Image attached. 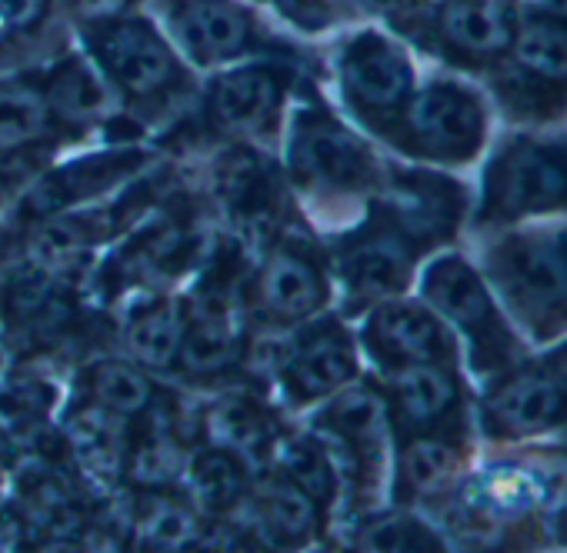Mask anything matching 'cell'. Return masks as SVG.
<instances>
[{
  "mask_svg": "<svg viewBox=\"0 0 567 553\" xmlns=\"http://www.w3.org/2000/svg\"><path fill=\"white\" fill-rule=\"evenodd\" d=\"M567 200V157L550 147L520 144L497 160L491 204L504 213L547 210Z\"/></svg>",
  "mask_w": 567,
  "mask_h": 553,
  "instance_id": "1",
  "label": "cell"
},
{
  "mask_svg": "<svg viewBox=\"0 0 567 553\" xmlns=\"http://www.w3.org/2000/svg\"><path fill=\"white\" fill-rule=\"evenodd\" d=\"M408 124L414 137L444 157H464L481 144V107L461 87H427L408 107Z\"/></svg>",
  "mask_w": 567,
  "mask_h": 553,
  "instance_id": "2",
  "label": "cell"
},
{
  "mask_svg": "<svg viewBox=\"0 0 567 553\" xmlns=\"http://www.w3.org/2000/svg\"><path fill=\"white\" fill-rule=\"evenodd\" d=\"M97 58L107 77L131 94H154L174 74L167 44L147 24L137 21L107 28L97 38Z\"/></svg>",
  "mask_w": 567,
  "mask_h": 553,
  "instance_id": "3",
  "label": "cell"
},
{
  "mask_svg": "<svg viewBox=\"0 0 567 553\" xmlns=\"http://www.w3.org/2000/svg\"><path fill=\"white\" fill-rule=\"evenodd\" d=\"M295 164L305 180L321 187H358L371 174L364 147L324 117H311L298 127Z\"/></svg>",
  "mask_w": 567,
  "mask_h": 553,
  "instance_id": "4",
  "label": "cell"
},
{
  "mask_svg": "<svg viewBox=\"0 0 567 553\" xmlns=\"http://www.w3.org/2000/svg\"><path fill=\"white\" fill-rule=\"evenodd\" d=\"M511 291L534 314L567 311V250L554 240H517L504 257Z\"/></svg>",
  "mask_w": 567,
  "mask_h": 553,
  "instance_id": "5",
  "label": "cell"
},
{
  "mask_svg": "<svg viewBox=\"0 0 567 553\" xmlns=\"http://www.w3.org/2000/svg\"><path fill=\"white\" fill-rule=\"evenodd\" d=\"M348 94L368 111H391L411 91V67L398 48L378 34H364L348 48L344 58Z\"/></svg>",
  "mask_w": 567,
  "mask_h": 553,
  "instance_id": "6",
  "label": "cell"
},
{
  "mask_svg": "<svg viewBox=\"0 0 567 553\" xmlns=\"http://www.w3.org/2000/svg\"><path fill=\"white\" fill-rule=\"evenodd\" d=\"M564 414H567L564 387L537 371L507 380L491 400V420L504 434H537L560 424Z\"/></svg>",
  "mask_w": 567,
  "mask_h": 553,
  "instance_id": "7",
  "label": "cell"
},
{
  "mask_svg": "<svg viewBox=\"0 0 567 553\" xmlns=\"http://www.w3.org/2000/svg\"><path fill=\"white\" fill-rule=\"evenodd\" d=\"M174 31L184 48L204 64L240 54L250 34L247 18L227 0H190L174 18Z\"/></svg>",
  "mask_w": 567,
  "mask_h": 553,
  "instance_id": "8",
  "label": "cell"
},
{
  "mask_svg": "<svg viewBox=\"0 0 567 553\" xmlns=\"http://www.w3.org/2000/svg\"><path fill=\"white\" fill-rule=\"evenodd\" d=\"M371 344L404 364H434L447 351L441 324L414 304L381 307L371 321Z\"/></svg>",
  "mask_w": 567,
  "mask_h": 553,
  "instance_id": "9",
  "label": "cell"
},
{
  "mask_svg": "<svg viewBox=\"0 0 567 553\" xmlns=\"http://www.w3.org/2000/svg\"><path fill=\"white\" fill-rule=\"evenodd\" d=\"M260 301L274 317L298 321L324 304V281L308 257L277 250L260 273Z\"/></svg>",
  "mask_w": 567,
  "mask_h": 553,
  "instance_id": "10",
  "label": "cell"
},
{
  "mask_svg": "<svg viewBox=\"0 0 567 553\" xmlns=\"http://www.w3.org/2000/svg\"><path fill=\"white\" fill-rule=\"evenodd\" d=\"M284 371L298 397H324L354 377L358 361L341 331H318L291 354Z\"/></svg>",
  "mask_w": 567,
  "mask_h": 553,
  "instance_id": "11",
  "label": "cell"
},
{
  "mask_svg": "<svg viewBox=\"0 0 567 553\" xmlns=\"http://www.w3.org/2000/svg\"><path fill=\"white\" fill-rule=\"evenodd\" d=\"M441 34L451 48L477 58L501 54L514 41L511 18L501 0H447L441 11Z\"/></svg>",
  "mask_w": 567,
  "mask_h": 553,
  "instance_id": "12",
  "label": "cell"
},
{
  "mask_svg": "<svg viewBox=\"0 0 567 553\" xmlns=\"http://www.w3.org/2000/svg\"><path fill=\"white\" fill-rule=\"evenodd\" d=\"M431 304L447 314L454 324H461L471 334H484L494 327V311L491 301L481 288V281L474 276V270L454 257L441 260L431 267L427 273V284H424Z\"/></svg>",
  "mask_w": 567,
  "mask_h": 553,
  "instance_id": "13",
  "label": "cell"
},
{
  "mask_svg": "<svg viewBox=\"0 0 567 553\" xmlns=\"http://www.w3.org/2000/svg\"><path fill=\"white\" fill-rule=\"evenodd\" d=\"M277 104V77L267 67H244L217 81L210 94V114L227 131L257 127Z\"/></svg>",
  "mask_w": 567,
  "mask_h": 553,
  "instance_id": "14",
  "label": "cell"
},
{
  "mask_svg": "<svg viewBox=\"0 0 567 553\" xmlns=\"http://www.w3.org/2000/svg\"><path fill=\"white\" fill-rule=\"evenodd\" d=\"M517 64L550 84H567V24L557 18H530L514 34Z\"/></svg>",
  "mask_w": 567,
  "mask_h": 553,
  "instance_id": "15",
  "label": "cell"
},
{
  "mask_svg": "<svg viewBox=\"0 0 567 553\" xmlns=\"http://www.w3.org/2000/svg\"><path fill=\"white\" fill-rule=\"evenodd\" d=\"M257 517L280 543H301L315 530V500L295 483H264L257 493Z\"/></svg>",
  "mask_w": 567,
  "mask_h": 553,
  "instance_id": "16",
  "label": "cell"
},
{
  "mask_svg": "<svg viewBox=\"0 0 567 553\" xmlns=\"http://www.w3.org/2000/svg\"><path fill=\"white\" fill-rule=\"evenodd\" d=\"M134 536L151 550H187L197 543L200 526H197V517L190 507L154 493L137 507Z\"/></svg>",
  "mask_w": 567,
  "mask_h": 553,
  "instance_id": "17",
  "label": "cell"
},
{
  "mask_svg": "<svg viewBox=\"0 0 567 553\" xmlns=\"http://www.w3.org/2000/svg\"><path fill=\"white\" fill-rule=\"evenodd\" d=\"M398 407L411 424H431L437 417H444L454 407L457 387L451 380V374H444L434 364H411L394 387Z\"/></svg>",
  "mask_w": 567,
  "mask_h": 553,
  "instance_id": "18",
  "label": "cell"
},
{
  "mask_svg": "<svg viewBox=\"0 0 567 553\" xmlns=\"http://www.w3.org/2000/svg\"><path fill=\"white\" fill-rule=\"evenodd\" d=\"M94 407L114 417H134L151 407V384L141 371L121 361H104L87 371Z\"/></svg>",
  "mask_w": 567,
  "mask_h": 553,
  "instance_id": "19",
  "label": "cell"
},
{
  "mask_svg": "<svg viewBox=\"0 0 567 553\" xmlns=\"http://www.w3.org/2000/svg\"><path fill=\"white\" fill-rule=\"evenodd\" d=\"M408 276V253L394 240H368L348 257V281L361 294H391Z\"/></svg>",
  "mask_w": 567,
  "mask_h": 553,
  "instance_id": "20",
  "label": "cell"
},
{
  "mask_svg": "<svg viewBox=\"0 0 567 553\" xmlns=\"http://www.w3.org/2000/svg\"><path fill=\"white\" fill-rule=\"evenodd\" d=\"M184 337V324L171 304H151L137 314V321L127 331V347L134 357L147 367H164L177 357Z\"/></svg>",
  "mask_w": 567,
  "mask_h": 553,
  "instance_id": "21",
  "label": "cell"
},
{
  "mask_svg": "<svg viewBox=\"0 0 567 553\" xmlns=\"http://www.w3.org/2000/svg\"><path fill=\"white\" fill-rule=\"evenodd\" d=\"M207 434L220 450L230 453H254L267 440L264 414L244 397H224L207 410Z\"/></svg>",
  "mask_w": 567,
  "mask_h": 553,
  "instance_id": "22",
  "label": "cell"
},
{
  "mask_svg": "<svg viewBox=\"0 0 567 553\" xmlns=\"http://www.w3.org/2000/svg\"><path fill=\"white\" fill-rule=\"evenodd\" d=\"M244 490V470L230 450H207L190 460V493L204 510H227Z\"/></svg>",
  "mask_w": 567,
  "mask_h": 553,
  "instance_id": "23",
  "label": "cell"
},
{
  "mask_svg": "<svg viewBox=\"0 0 567 553\" xmlns=\"http://www.w3.org/2000/svg\"><path fill=\"white\" fill-rule=\"evenodd\" d=\"M177 354L184 357V367L194 371V374L220 371L230 361V354H234V341H230L224 314L197 311V317L187 324V331L181 337V351Z\"/></svg>",
  "mask_w": 567,
  "mask_h": 553,
  "instance_id": "24",
  "label": "cell"
},
{
  "mask_svg": "<svg viewBox=\"0 0 567 553\" xmlns=\"http://www.w3.org/2000/svg\"><path fill=\"white\" fill-rule=\"evenodd\" d=\"M404 483L414 493H437L457 473V453L441 440H414L401 460Z\"/></svg>",
  "mask_w": 567,
  "mask_h": 553,
  "instance_id": "25",
  "label": "cell"
},
{
  "mask_svg": "<svg viewBox=\"0 0 567 553\" xmlns=\"http://www.w3.org/2000/svg\"><path fill=\"white\" fill-rule=\"evenodd\" d=\"M328 424L334 427V434H341L344 440L358 444V447H374L381 440L384 430V414H381V400L368 390H354L344 394L331 410H328Z\"/></svg>",
  "mask_w": 567,
  "mask_h": 553,
  "instance_id": "26",
  "label": "cell"
},
{
  "mask_svg": "<svg viewBox=\"0 0 567 553\" xmlns=\"http://www.w3.org/2000/svg\"><path fill=\"white\" fill-rule=\"evenodd\" d=\"M44 124H48V111L34 91L18 84L0 87V144L14 147L34 140L44 131Z\"/></svg>",
  "mask_w": 567,
  "mask_h": 553,
  "instance_id": "27",
  "label": "cell"
},
{
  "mask_svg": "<svg viewBox=\"0 0 567 553\" xmlns=\"http://www.w3.org/2000/svg\"><path fill=\"white\" fill-rule=\"evenodd\" d=\"M181 467V447L164 427H151L144 437H137L131 450V477L144 487H164L174 480Z\"/></svg>",
  "mask_w": 567,
  "mask_h": 553,
  "instance_id": "28",
  "label": "cell"
},
{
  "mask_svg": "<svg viewBox=\"0 0 567 553\" xmlns=\"http://www.w3.org/2000/svg\"><path fill=\"white\" fill-rule=\"evenodd\" d=\"M107 104V91L104 84H97V77L81 67V64H68L58 81H54V107L68 117V121H91L104 111Z\"/></svg>",
  "mask_w": 567,
  "mask_h": 553,
  "instance_id": "29",
  "label": "cell"
},
{
  "mask_svg": "<svg viewBox=\"0 0 567 553\" xmlns=\"http://www.w3.org/2000/svg\"><path fill=\"white\" fill-rule=\"evenodd\" d=\"M284 470H288L291 483L301 487L311 500H331L334 493V470L324 450L315 444H291L284 453Z\"/></svg>",
  "mask_w": 567,
  "mask_h": 553,
  "instance_id": "30",
  "label": "cell"
},
{
  "mask_svg": "<svg viewBox=\"0 0 567 553\" xmlns=\"http://www.w3.org/2000/svg\"><path fill=\"white\" fill-rule=\"evenodd\" d=\"M28 503H31V513L54 533H68L78 523V507L58 480H48V477L34 480L28 487Z\"/></svg>",
  "mask_w": 567,
  "mask_h": 553,
  "instance_id": "31",
  "label": "cell"
},
{
  "mask_svg": "<svg viewBox=\"0 0 567 553\" xmlns=\"http://www.w3.org/2000/svg\"><path fill=\"white\" fill-rule=\"evenodd\" d=\"M364 536H368L364 543L374 546V550H431V546H437L421 523L404 520V517L384 520V523L371 526Z\"/></svg>",
  "mask_w": 567,
  "mask_h": 553,
  "instance_id": "32",
  "label": "cell"
},
{
  "mask_svg": "<svg viewBox=\"0 0 567 553\" xmlns=\"http://www.w3.org/2000/svg\"><path fill=\"white\" fill-rule=\"evenodd\" d=\"M84 243V230L74 220H58L51 227L41 230L38 237V250L51 260H64L68 253H74Z\"/></svg>",
  "mask_w": 567,
  "mask_h": 553,
  "instance_id": "33",
  "label": "cell"
},
{
  "mask_svg": "<svg viewBox=\"0 0 567 553\" xmlns=\"http://www.w3.org/2000/svg\"><path fill=\"white\" fill-rule=\"evenodd\" d=\"M280 4L308 31H318L331 21V0H280Z\"/></svg>",
  "mask_w": 567,
  "mask_h": 553,
  "instance_id": "34",
  "label": "cell"
},
{
  "mask_svg": "<svg viewBox=\"0 0 567 553\" xmlns=\"http://www.w3.org/2000/svg\"><path fill=\"white\" fill-rule=\"evenodd\" d=\"M41 4H44V0H0V21L14 24V28L31 24L38 18Z\"/></svg>",
  "mask_w": 567,
  "mask_h": 553,
  "instance_id": "35",
  "label": "cell"
},
{
  "mask_svg": "<svg viewBox=\"0 0 567 553\" xmlns=\"http://www.w3.org/2000/svg\"><path fill=\"white\" fill-rule=\"evenodd\" d=\"M78 4L91 18H111V14H117L127 4V0H78Z\"/></svg>",
  "mask_w": 567,
  "mask_h": 553,
  "instance_id": "36",
  "label": "cell"
}]
</instances>
